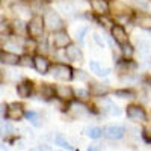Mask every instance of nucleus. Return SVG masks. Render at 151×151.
<instances>
[{
  "mask_svg": "<svg viewBox=\"0 0 151 151\" xmlns=\"http://www.w3.org/2000/svg\"><path fill=\"white\" fill-rule=\"evenodd\" d=\"M45 30V21H44V15H33L29 21H27V36L32 40H38L44 35Z\"/></svg>",
  "mask_w": 151,
  "mask_h": 151,
  "instance_id": "obj_1",
  "label": "nucleus"
},
{
  "mask_svg": "<svg viewBox=\"0 0 151 151\" xmlns=\"http://www.w3.org/2000/svg\"><path fill=\"white\" fill-rule=\"evenodd\" d=\"M44 21H45V29H48L50 32H59L64 30V20L60 18V15L56 11H45L44 12Z\"/></svg>",
  "mask_w": 151,
  "mask_h": 151,
  "instance_id": "obj_2",
  "label": "nucleus"
},
{
  "mask_svg": "<svg viewBox=\"0 0 151 151\" xmlns=\"http://www.w3.org/2000/svg\"><path fill=\"white\" fill-rule=\"evenodd\" d=\"M52 74L53 77L58 79V80H64V82H68V80H73L74 79V70L67 65V64H62V62H58V64L52 65Z\"/></svg>",
  "mask_w": 151,
  "mask_h": 151,
  "instance_id": "obj_3",
  "label": "nucleus"
},
{
  "mask_svg": "<svg viewBox=\"0 0 151 151\" xmlns=\"http://www.w3.org/2000/svg\"><path fill=\"white\" fill-rule=\"evenodd\" d=\"M110 38L121 47L125 45V44H129V33H127V30L124 29L122 24H116L115 23L110 27Z\"/></svg>",
  "mask_w": 151,
  "mask_h": 151,
  "instance_id": "obj_4",
  "label": "nucleus"
},
{
  "mask_svg": "<svg viewBox=\"0 0 151 151\" xmlns=\"http://www.w3.org/2000/svg\"><path fill=\"white\" fill-rule=\"evenodd\" d=\"M125 113H127V118H130L132 121H137V122H144L148 118L145 109L139 104H129L125 107Z\"/></svg>",
  "mask_w": 151,
  "mask_h": 151,
  "instance_id": "obj_5",
  "label": "nucleus"
},
{
  "mask_svg": "<svg viewBox=\"0 0 151 151\" xmlns=\"http://www.w3.org/2000/svg\"><path fill=\"white\" fill-rule=\"evenodd\" d=\"M70 44H73L71 42V36H70V33L65 29L59 30V32H56L53 35V47L56 50H65Z\"/></svg>",
  "mask_w": 151,
  "mask_h": 151,
  "instance_id": "obj_6",
  "label": "nucleus"
},
{
  "mask_svg": "<svg viewBox=\"0 0 151 151\" xmlns=\"http://www.w3.org/2000/svg\"><path fill=\"white\" fill-rule=\"evenodd\" d=\"M23 116H26V112H24L23 106L20 103H9L8 109H6V115L5 118L9 121H20Z\"/></svg>",
  "mask_w": 151,
  "mask_h": 151,
  "instance_id": "obj_7",
  "label": "nucleus"
},
{
  "mask_svg": "<svg viewBox=\"0 0 151 151\" xmlns=\"http://www.w3.org/2000/svg\"><path fill=\"white\" fill-rule=\"evenodd\" d=\"M56 97L62 101H73L76 98V91L73 89L71 86H67V85H58L56 86Z\"/></svg>",
  "mask_w": 151,
  "mask_h": 151,
  "instance_id": "obj_8",
  "label": "nucleus"
},
{
  "mask_svg": "<svg viewBox=\"0 0 151 151\" xmlns=\"http://www.w3.org/2000/svg\"><path fill=\"white\" fill-rule=\"evenodd\" d=\"M65 59H68L70 62H82L83 60V53L76 44H70L65 48Z\"/></svg>",
  "mask_w": 151,
  "mask_h": 151,
  "instance_id": "obj_9",
  "label": "nucleus"
},
{
  "mask_svg": "<svg viewBox=\"0 0 151 151\" xmlns=\"http://www.w3.org/2000/svg\"><path fill=\"white\" fill-rule=\"evenodd\" d=\"M33 59H35V70L40 74H47L50 70H52V64H50V60L45 56L36 55Z\"/></svg>",
  "mask_w": 151,
  "mask_h": 151,
  "instance_id": "obj_10",
  "label": "nucleus"
},
{
  "mask_svg": "<svg viewBox=\"0 0 151 151\" xmlns=\"http://www.w3.org/2000/svg\"><path fill=\"white\" fill-rule=\"evenodd\" d=\"M33 92V82L32 80H27V79H24L23 82H20L17 85V94L18 97L21 98H29Z\"/></svg>",
  "mask_w": 151,
  "mask_h": 151,
  "instance_id": "obj_11",
  "label": "nucleus"
},
{
  "mask_svg": "<svg viewBox=\"0 0 151 151\" xmlns=\"http://www.w3.org/2000/svg\"><path fill=\"white\" fill-rule=\"evenodd\" d=\"M125 134V129L122 125H107L104 129V136L109 137V139H121Z\"/></svg>",
  "mask_w": 151,
  "mask_h": 151,
  "instance_id": "obj_12",
  "label": "nucleus"
},
{
  "mask_svg": "<svg viewBox=\"0 0 151 151\" xmlns=\"http://www.w3.org/2000/svg\"><path fill=\"white\" fill-rule=\"evenodd\" d=\"M89 2H91L92 11L95 12L97 15H100V17L107 15V12H109V3H107V0H89Z\"/></svg>",
  "mask_w": 151,
  "mask_h": 151,
  "instance_id": "obj_13",
  "label": "nucleus"
},
{
  "mask_svg": "<svg viewBox=\"0 0 151 151\" xmlns=\"http://www.w3.org/2000/svg\"><path fill=\"white\" fill-rule=\"evenodd\" d=\"M136 52L139 53L142 59H150L151 58V42L148 40H139L136 44Z\"/></svg>",
  "mask_w": 151,
  "mask_h": 151,
  "instance_id": "obj_14",
  "label": "nucleus"
},
{
  "mask_svg": "<svg viewBox=\"0 0 151 151\" xmlns=\"http://www.w3.org/2000/svg\"><path fill=\"white\" fill-rule=\"evenodd\" d=\"M0 60H2V64H6V65H18L20 64V56L17 53L8 52V50H2Z\"/></svg>",
  "mask_w": 151,
  "mask_h": 151,
  "instance_id": "obj_15",
  "label": "nucleus"
},
{
  "mask_svg": "<svg viewBox=\"0 0 151 151\" xmlns=\"http://www.w3.org/2000/svg\"><path fill=\"white\" fill-rule=\"evenodd\" d=\"M89 68H91V73H94L97 77H106V76H109V73H110L109 68H104L97 60H91L89 62Z\"/></svg>",
  "mask_w": 151,
  "mask_h": 151,
  "instance_id": "obj_16",
  "label": "nucleus"
},
{
  "mask_svg": "<svg viewBox=\"0 0 151 151\" xmlns=\"http://www.w3.org/2000/svg\"><path fill=\"white\" fill-rule=\"evenodd\" d=\"M40 95L44 100H53V97L56 95V86H52L48 83H42L40 88Z\"/></svg>",
  "mask_w": 151,
  "mask_h": 151,
  "instance_id": "obj_17",
  "label": "nucleus"
},
{
  "mask_svg": "<svg viewBox=\"0 0 151 151\" xmlns=\"http://www.w3.org/2000/svg\"><path fill=\"white\" fill-rule=\"evenodd\" d=\"M11 26H12V32H14L15 35H18V36H24V35H27V23L24 24V21H23V20H20V18L14 20Z\"/></svg>",
  "mask_w": 151,
  "mask_h": 151,
  "instance_id": "obj_18",
  "label": "nucleus"
},
{
  "mask_svg": "<svg viewBox=\"0 0 151 151\" xmlns=\"http://www.w3.org/2000/svg\"><path fill=\"white\" fill-rule=\"evenodd\" d=\"M89 91H91V94H94L97 97H103L104 94L109 92V86L101 85V83H89Z\"/></svg>",
  "mask_w": 151,
  "mask_h": 151,
  "instance_id": "obj_19",
  "label": "nucleus"
},
{
  "mask_svg": "<svg viewBox=\"0 0 151 151\" xmlns=\"http://www.w3.org/2000/svg\"><path fill=\"white\" fill-rule=\"evenodd\" d=\"M103 109H104V112H107V113H110V115H113V116H119L121 115V109L115 104V103H112L110 100H103Z\"/></svg>",
  "mask_w": 151,
  "mask_h": 151,
  "instance_id": "obj_20",
  "label": "nucleus"
},
{
  "mask_svg": "<svg viewBox=\"0 0 151 151\" xmlns=\"http://www.w3.org/2000/svg\"><path fill=\"white\" fill-rule=\"evenodd\" d=\"M136 24L142 29H147V30H151V15H139L136 18Z\"/></svg>",
  "mask_w": 151,
  "mask_h": 151,
  "instance_id": "obj_21",
  "label": "nucleus"
},
{
  "mask_svg": "<svg viewBox=\"0 0 151 151\" xmlns=\"http://www.w3.org/2000/svg\"><path fill=\"white\" fill-rule=\"evenodd\" d=\"M26 118H27V121L30 122V124H33L35 127H41V116H40V113H36V112H33V110H29V112H26Z\"/></svg>",
  "mask_w": 151,
  "mask_h": 151,
  "instance_id": "obj_22",
  "label": "nucleus"
},
{
  "mask_svg": "<svg viewBox=\"0 0 151 151\" xmlns=\"http://www.w3.org/2000/svg\"><path fill=\"white\" fill-rule=\"evenodd\" d=\"M35 56H30V55H21L20 56V67H26V68H30V67H35Z\"/></svg>",
  "mask_w": 151,
  "mask_h": 151,
  "instance_id": "obj_23",
  "label": "nucleus"
},
{
  "mask_svg": "<svg viewBox=\"0 0 151 151\" xmlns=\"http://www.w3.org/2000/svg\"><path fill=\"white\" fill-rule=\"evenodd\" d=\"M55 144L59 145V147H62V148H67V150H74V147H73L60 133H58V134L55 136Z\"/></svg>",
  "mask_w": 151,
  "mask_h": 151,
  "instance_id": "obj_24",
  "label": "nucleus"
},
{
  "mask_svg": "<svg viewBox=\"0 0 151 151\" xmlns=\"http://www.w3.org/2000/svg\"><path fill=\"white\" fill-rule=\"evenodd\" d=\"M121 52H122L124 59H130V58L133 56V53L136 52V48L129 42V44H125V45H122V47H121Z\"/></svg>",
  "mask_w": 151,
  "mask_h": 151,
  "instance_id": "obj_25",
  "label": "nucleus"
},
{
  "mask_svg": "<svg viewBox=\"0 0 151 151\" xmlns=\"http://www.w3.org/2000/svg\"><path fill=\"white\" fill-rule=\"evenodd\" d=\"M89 97H91V91L89 89H77L76 91V98H77L79 101H82V103H85L86 100H89Z\"/></svg>",
  "mask_w": 151,
  "mask_h": 151,
  "instance_id": "obj_26",
  "label": "nucleus"
},
{
  "mask_svg": "<svg viewBox=\"0 0 151 151\" xmlns=\"http://www.w3.org/2000/svg\"><path fill=\"white\" fill-rule=\"evenodd\" d=\"M115 95L119 97V98H134V91L132 89H116L115 91Z\"/></svg>",
  "mask_w": 151,
  "mask_h": 151,
  "instance_id": "obj_27",
  "label": "nucleus"
},
{
  "mask_svg": "<svg viewBox=\"0 0 151 151\" xmlns=\"http://www.w3.org/2000/svg\"><path fill=\"white\" fill-rule=\"evenodd\" d=\"M103 129H100V127H91L89 130H88V136L91 137V139H98V137H101L103 136Z\"/></svg>",
  "mask_w": 151,
  "mask_h": 151,
  "instance_id": "obj_28",
  "label": "nucleus"
},
{
  "mask_svg": "<svg viewBox=\"0 0 151 151\" xmlns=\"http://www.w3.org/2000/svg\"><path fill=\"white\" fill-rule=\"evenodd\" d=\"M74 79H79L83 82H89V76H88L83 70H74Z\"/></svg>",
  "mask_w": 151,
  "mask_h": 151,
  "instance_id": "obj_29",
  "label": "nucleus"
},
{
  "mask_svg": "<svg viewBox=\"0 0 151 151\" xmlns=\"http://www.w3.org/2000/svg\"><path fill=\"white\" fill-rule=\"evenodd\" d=\"M142 137L147 144H151V124L145 125L144 130H142Z\"/></svg>",
  "mask_w": 151,
  "mask_h": 151,
  "instance_id": "obj_30",
  "label": "nucleus"
},
{
  "mask_svg": "<svg viewBox=\"0 0 151 151\" xmlns=\"http://www.w3.org/2000/svg\"><path fill=\"white\" fill-rule=\"evenodd\" d=\"M2 133L6 134V136L14 133V129H12V125L9 124V121H3V122H2Z\"/></svg>",
  "mask_w": 151,
  "mask_h": 151,
  "instance_id": "obj_31",
  "label": "nucleus"
},
{
  "mask_svg": "<svg viewBox=\"0 0 151 151\" xmlns=\"http://www.w3.org/2000/svg\"><path fill=\"white\" fill-rule=\"evenodd\" d=\"M36 40H32V38H27L26 42H24V48L26 50H36Z\"/></svg>",
  "mask_w": 151,
  "mask_h": 151,
  "instance_id": "obj_32",
  "label": "nucleus"
},
{
  "mask_svg": "<svg viewBox=\"0 0 151 151\" xmlns=\"http://www.w3.org/2000/svg\"><path fill=\"white\" fill-rule=\"evenodd\" d=\"M88 32V27H83V29H79L77 32H76V35H77V40L80 42H83V38H85V33Z\"/></svg>",
  "mask_w": 151,
  "mask_h": 151,
  "instance_id": "obj_33",
  "label": "nucleus"
},
{
  "mask_svg": "<svg viewBox=\"0 0 151 151\" xmlns=\"http://www.w3.org/2000/svg\"><path fill=\"white\" fill-rule=\"evenodd\" d=\"M29 151H52V150H50L48 145H38L35 148H30Z\"/></svg>",
  "mask_w": 151,
  "mask_h": 151,
  "instance_id": "obj_34",
  "label": "nucleus"
},
{
  "mask_svg": "<svg viewBox=\"0 0 151 151\" xmlns=\"http://www.w3.org/2000/svg\"><path fill=\"white\" fill-rule=\"evenodd\" d=\"M88 151H101V145L100 144H92L88 147Z\"/></svg>",
  "mask_w": 151,
  "mask_h": 151,
  "instance_id": "obj_35",
  "label": "nucleus"
},
{
  "mask_svg": "<svg viewBox=\"0 0 151 151\" xmlns=\"http://www.w3.org/2000/svg\"><path fill=\"white\" fill-rule=\"evenodd\" d=\"M94 40L97 41V44H98L100 47H104V41L101 40V38H100V35H98V33H94Z\"/></svg>",
  "mask_w": 151,
  "mask_h": 151,
  "instance_id": "obj_36",
  "label": "nucleus"
},
{
  "mask_svg": "<svg viewBox=\"0 0 151 151\" xmlns=\"http://www.w3.org/2000/svg\"><path fill=\"white\" fill-rule=\"evenodd\" d=\"M3 2H6V5H15L18 3V0H3Z\"/></svg>",
  "mask_w": 151,
  "mask_h": 151,
  "instance_id": "obj_37",
  "label": "nucleus"
},
{
  "mask_svg": "<svg viewBox=\"0 0 151 151\" xmlns=\"http://www.w3.org/2000/svg\"><path fill=\"white\" fill-rule=\"evenodd\" d=\"M26 2H35V0H26Z\"/></svg>",
  "mask_w": 151,
  "mask_h": 151,
  "instance_id": "obj_38",
  "label": "nucleus"
},
{
  "mask_svg": "<svg viewBox=\"0 0 151 151\" xmlns=\"http://www.w3.org/2000/svg\"><path fill=\"white\" fill-rule=\"evenodd\" d=\"M56 151H62V150H56Z\"/></svg>",
  "mask_w": 151,
  "mask_h": 151,
  "instance_id": "obj_39",
  "label": "nucleus"
}]
</instances>
